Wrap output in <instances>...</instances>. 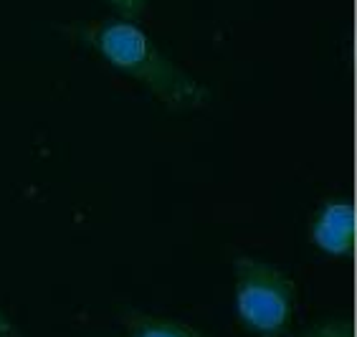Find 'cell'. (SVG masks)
I'll return each instance as SVG.
<instances>
[{
    "instance_id": "cell-3",
    "label": "cell",
    "mask_w": 357,
    "mask_h": 337,
    "mask_svg": "<svg viewBox=\"0 0 357 337\" xmlns=\"http://www.w3.org/2000/svg\"><path fill=\"white\" fill-rule=\"evenodd\" d=\"M357 214L350 195L324 198L310 218V244L332 259H350L355 254Z\"/></svg>"
},
{
    "instance_id": "cell-5",
    "label": "cell",
    "mask_w": 357,
    "mask_h": 337,
    "mask_svg": "<svg viewBox=\"0 0 357 337\" xmlns=\"http://www.w3.org/2000/svg\"><path fill=\"white\" fill-rule=\"evenodd\" d=\"M296 337H355V322L352 317H327L304 327Z\"/></svg>"
},
{
    "instance_id": "cell-2",
    "label": "cell",
    "mask_w": 357,
    "mask_h": 337,
    "mask_svg": "<svg viewBox=\"0 0 357 337\" xmlns=\"http://www.w3.org/2000/svg\"><path fill=\"white\" fill-rule=\"evenodd\" d=\"M296 282L276 264L234 259V315L254 337H287L294 324Z\"/></svg>"
},
{
    "instance_id": "cell-4",
    "label": "cell",
    "mask_w": 357,
    "mask_h": 337,
    "mask_svg": "<svg viewBox=\"0 0 357 337\" xmlns=\"http://www.w3.org/2000/svg\"><path fill=\"white\" fill-rule=\"evenodd\" d=\"M124 337H211L203 330L172 317L130 310L124 315Z\"/></svg>"
},
{
    "instance_id": "cell-6",
    "label": "cell",
    "mask_w": 357,
    "mask_h": 337,
    "mask_svg": "<svg viewBox=\"0 0 357 337\" xmlns=\"http://www.w3.org/2000/svg\"><path fill=\"white\" fill-rule=\"evenodd\" d=\"M107 6L114 10L117 18H124V21H137L139 15L144 13V8L150 6V0H107Z\"/></svg>"
},
{
    "instance_id": "cell-7",
    "label": "cell",
    "mask_w": 357,
    "mask_h": 337,
    "mask_svg": "<svg viewBox=\"0 0 357 337\" xmlns=\"http://www.w3.org/2000/svg\"><path fill=\"white\" fill-rule=\"evenodd\" d=\"M0 337H23V332L18 330V324L0 310Z\"/></svg>"
},
{
    "instance_id": "cell-1",
    "label": "cell",
    "mask_w": 357,
    "mask_h": 337,
    "mask_svg": "<svg viewBox=\"0 0 357 337\" xmlns=\"http://www.w3.org/2000/svg\"><path fill=\"white\" fill-rule=\"evenodd\" d=\"M59 31L79 48L99 56L109 69L135 79L170 112L200 110L211 99L206 84L172 61L137 21L114 15L102 21L63 23Z\"/></svg>"
}]
</instances>
